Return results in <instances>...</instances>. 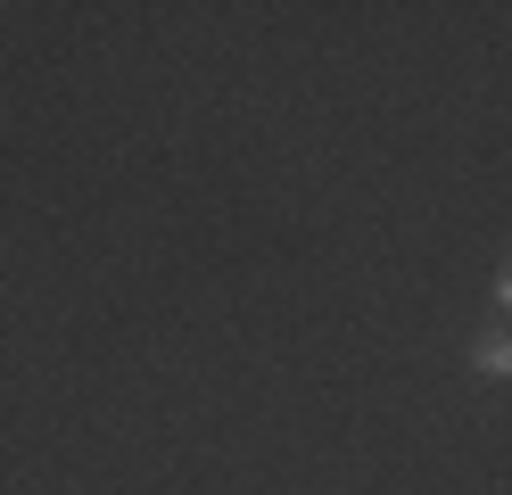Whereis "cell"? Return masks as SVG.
I'll return each mask as SVG.
<instances>
[{"label":"cell","mask_w":512,"mask_h":495,"mask_svg":"<svg viewBox=\"0 0 512 495\" xmlns=\"http://www.w3.org/2000/svg\"><path fill=\"white\" fill-rule=\"evenodd\" d=\"M471 372L479 380H512V330H479L471 339Z\"/></svg>","instance_id":"1"},{"label":"cell","mask_w":512,"mask_h":495,"mask_svg":"<svg viewBox=\"0 0 512 495\" xmlns=\"http://www.w3.org/2000/svg\"><path fill=\"white\" fill-rule=\"evenodd\" d=\"M496 306H504V314H512V256H504V264H496Z\"/></svg>","instance_id":"2"}]
</instances>
